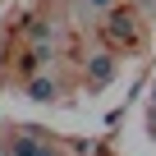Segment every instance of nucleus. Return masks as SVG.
Returning <instances> with one entry per match:
<instances>
[{"label":"nucleus","mask_w":156,"mask_h":156,"mask_svg":"<svg viewBox=\"0 0 156 156\" xmlns=\"http://www.w3.org/2000/svg\"><path fill=\"white\" fill-rule=\"evenodd\" d=\"M9 156H55V151L37 142V129H23V138H14V147H9Z\"/></svg>","instance_id":"nucleus-1"},{"label":"nucleus","mask_w":156,"mask_h":156,"mask_svg":"<svg viewBox=\"0 0 156 156\" xmlns=\"http://www.w3.org/2000/svg\"><path fill=\"white\" fill-rule=\"evenodd\" d=\"M110 73H115V60H110V55H97V60H92V87L110 83Z\"/></svg>","instance_id":"nucleus-2"},{"label":"nucleus","mask_w":156,"mask_h":156,"mask_svg":"<svg viewBox=\"0 0 156 156\" xmlns=\"http://www.w3.org/2000/svg\"><path fill=\"white\" fill-rule=\"evenodd\" d=\"M28 92H32L37 101H51V97H55V83H51V78H32V83H28Z\"/></svg>","instance_id":"nucleus-3"},{"label":"nucleus","mask_w":156,"mask_h":156,"mask_svg":"<svg viewBox=\"0 0 156 156\" xmlns=\"http://www.w3.org/2000/svg\"><path fill=\"white\" fill-rule=\"evenodd\" d=\"M151 110H156V101H151Z\"/></svg>","instance_id":"nucleus-4"},{"label":"nucleus","mask_w":156,"mask_h":156,"mask_svg":"<svg viewBox=\"0 0 156 156\" xmlns=\"http://www.w3.org/2000/svg\"><path fill=\"white\" fill-rule=\"evenodd\" d=\"M0 156H5V151H0Z\"/></svg>","instance_id":"nucleus-5"}]
</instances>
